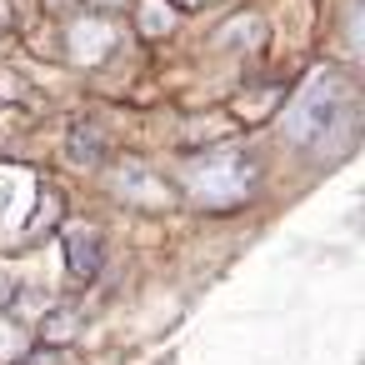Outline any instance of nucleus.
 <instances>
[{"instance_id": "nucleus-1", "label": "nucleus", "mask_w": 365, "mask_h": 365, "mask_svg": "<svg viewBox=\"0 0 365 365\" xmlns=\"http://www.w3.org/2000/svg\"><path fill=\"white\" fill-rule=\"evenodd\" d=\"M285 135L290 145L300 150H315V155H335L340 145H350L355 135V91L340 81V76H315L295 106L285 110Z\"/></svg>"}, {"instance_id": "nucleus-2", "label": "nucleus", "mask_w": 365, "mask_h": 365, "mask_svg": "<svg viewBox=\"0 0 365 365\" xmlns=\"http://www.w3.org/2000/svg\"><path fill=\"white\" fill-rule=\"evenodd\" d=\"M250 180H255V165L250 155L240 150H220V155H200L185 165V185L200 205H235L250 195Z\"/></svg>"}, {"instance_id": "nucleus-3", "label": "nucleus", "mask_w": 365, "mask_h": 365, "mask_svg": "<svg viewBox=\"0 0 365 365\" xmlns=\"http://www.w3.org/2000/svg\"><path fill=\"white\" fill-rule=\"evenodd\" d=\"M66 260H71V275L96 280V275H101V260H106L101 235H96V230H71V235H66Z\"/></svg>"}, {"instance_id": "nucleus-4", "label": "nucleus", "mask_w": 365, "mask_h": 365, "mask_svg": "<svg viewBox=\"0 0 365 365\" xmlns=\"http://www.w3.org/2000/svg\"><path fill=\"white\" fill-rule=\"evenodd\" d=\"M11 365H76V355L66 345H46V350H31V355L11 360Z\"/></svg>"}, {"instance_id": "nucleus-5", "label": "nucleus", "mask_w": 365, "mask_h": 365, "mask_svg": "<svg viewBox=\"0 0 365 365\" xmlns=\"http://www.w3.org/2000/svg\"><path fill=\"white\" fill-rule=\"evenodd\" d=\"M140 26L155 36V31H165V26H170V11L160 6V0H145V11H140Z\"/></svg>"}, {"instance_id": "nucleus-6", "label": "nucleus", "mask_w": 365, "mask_h": 365, "mask_svg": "<svg viewBox=\"0 0 365 365\" xmlns=\"http://www.w3.org/2000/svg\"><path fill=\"white\" fill-rule=\"evenodd\" d=\"M180 6H200V0H180Z\"/></svg>"}, {"instance_id": "nucleus-7", "label": "nucleus", "mask_w": 365, "mask_h": 365, "mask_svg": "<svg viewBox=\"0 0 365 365\" xmlns=\"http://www.w3.org/2000/svg\"><path fill=\"white\" fill-rule=\"evenodd\" d=\"M101 6H110V0H101Z\"/></svg>"}]
</instances>
